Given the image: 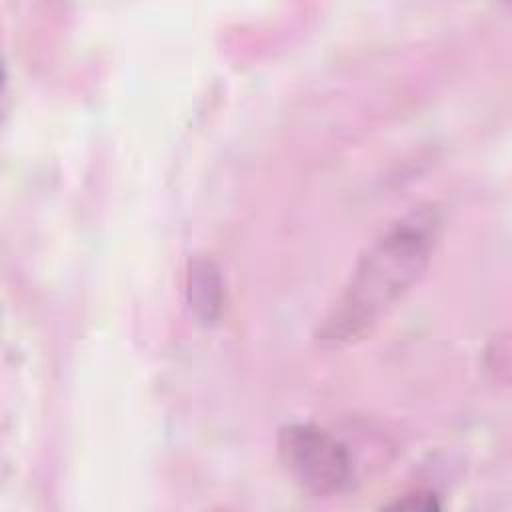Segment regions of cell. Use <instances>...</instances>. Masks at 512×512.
Segmentation results:
<instances>
[{
    "mask_svg": "<svg viewBox=\"0 0 512 512\" xmlns=\"http://www.w3.org/2000/svg\"><path fill=\"white\" fill-rule=\"evenodd\" d=\"M442 228L440 210L418 206L388 224L360 254L318 328L324 342L364 336L426 272Z\"/></svg>",
    "mask_w": 512,
    "mask_h": 512,
    "instance_id": "6da1fadb",
    "label": "cell"
},
{
    "mask_svg": "<svg viewBox=\"0 0 512 512\" xmlns=\"http://www.w3.org/2000/svg\"><path fill=\"white\" fill-rule=\"evenodd\" d=\"M278 458L288 476L314 498L338 496L356 484V462L348 444L318 424L282 426Z\"/></svg>",
    "mask_w": 512,
    "mask_h": 512,
    "instance_id": "7a4b0ae2",
    "label": "cell"
},
{
    "mask_svg": "<svg viewBox=\"0 0 512 512\" xmlns=\"http://www.w3.org/2000/svg\"><path fill=\"white\" fill-rule=\"evenodd\" d=\"M186 298L190 312L202 324H212L222 314L224 282L220 268L204 256H196L186 272Z\"/></svg>",
    "mask_w": 512,
    "mask_h": 512,
    "instance_id": "3957f363",
    "label": "cell"
},
{
    "mask_svg": "<svg viewBox=\"0 0 512 512\" xmlns=\"http://www.w3.org/2000/svg\"><path fill=\"white\" fill-rule=\"evenodd\" d=\"M440 500L434 492L430 490H416V492H408L400 498H396L394 502H388L386 508H408V510H436L440 508Z\"/></svg>",
    "mask_w": 512,
    "mask_h": 512,
    "instance_id": "277c9868",
    "label": "cell"
}]
</instances>
